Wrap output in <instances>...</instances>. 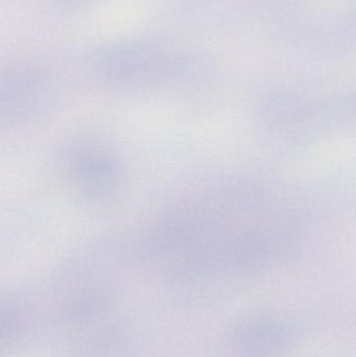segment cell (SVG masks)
I'll return each mask as SVG.
<instances>
[{"label":"cell","instance_id":"1","mask_svg":"<svg viewBox=\"0 0 356 357\" xmlns=\"http://www.w3.org/2000/svg\"><path fill=\"white\" fill-rule=\"evenodd\" d=\"M71 188L91 203H104L118 195L125 182L123 163L108 144L96 139L77 140L60 159Z\"/></svg>","mask_w":356,"mask_h":357}]
</instances>
